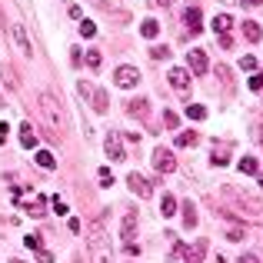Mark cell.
Instances as JSON below:
<instances>
[{"label":"cell","instance_id":"1","mask_svg":"<svg viewBox=\"0 0 263 263\" xmlns=\"http://www.w3.org/2000/svg\"><path fill=\"white\" fill-rule=\"evenodd\" d=\"M37 107H40V117H43V123H47V133L60 140L63 130H67V117H63V107H60V100L54 94H40L37 97Z\"/></svg>","mask_w":263,"mask_h":263},{"label":"cell","instance_id":"2","mask_svg":"<svg viewBox=\"0 0 263 263\" xmlns=\"http://www.w3.org/2000/svg\"><path fill=\"white\" fill-rule=\"evenodd\" d=\"M223 197L226 200H233L240 210H246V213H253V217H263V200L260 197H253V193H246V190L233 187V183H226L223 187Z\"/></svg>","mask_w":263,"mask_h":263},{"label":"cell","instance_id":"3","mask_svg":"<svg viewBox=\"0 0 263 263\" xmlns=\"http://www.w3.org/2000/svg\"><path fill=\"white\" fill-rule=\"evenodd\" d=\"M7 30H10V37H14V43H17V50L23 57L34 54V43H30V37H27V30H23V23H17V20H10L7 23Z\"/></svg>","mask_w":263,"mask_h":263},{"label":"cell","instance_id":"4","mask_svg":"<svg viewBox=\"0 0 263 263\" xmlns=\"http://www.w3.org/2000/svg\"><path fill=\"white\" fill-rule=\"evenodd\" d=\"M100 243H107V220H103V213L94 217L90 226H87V246H100Z\"/></svg>","mask_w":263,"mask_h":263},{"label":"cell","instance_id":"5","mask_svg":"<svg viewBox=\"0 0 263 263\" xmlns=\"http://www.w3.org/2000/svg\"><path fill=\"white\" fill-rule=\"evenodd\" d=\"M113 83H117V87H123V90H130V87L140 83V70H137V67H117Z\"/></svg>","mask_w":263,"mask_h":263},{"label":"cell","instance_id":"6","mask_svg":"<svg viewBox=\"0 0 263 263\" xmlns=\"http://www.w3.org/2000/svg\"><path fill=\"white\" fill-rule=\"evenodd\" d=\"M153 167L160 170V173H173V170H177V157H173L167 147H157V150H153Z\"/></svg>","mask_w":263,"mask_h":263},{"label":"cell","instance_id":"7","mask_svg":"<svg viewBox=\"0 0 263 263\" xmlns=\"http://www.w3.org/2000/svg\"><path fill=\"white\" fill-rule=\"evenodd\" d=\"M187 70L190 74H197V77H203L210 70L207 54H203V50H187Z\"/></svg>","mask_w":263,"mask_h":263},{"label":"cell","instance_id":"8","mask_svg":"<svg viewBox=\"0 0 263 263\" xmlns=\"http://www.w3.org/2000/svg\"><path fill=\"white\" fill-rule=\"evenodd\" d=\"M127 187H130L133 193H137V197H140V200H147V197H150V193H153V187H150V180H147V177H140V173H137V170H133L130 177H127Z\"/></svg>","mask_w":263,"mask_h":263},{"label":"cell","instance_id":"9","mask_svg":"<svg viewBox=\"0 0 263 263\" xmlns=\"http://www.w3.org/2000/svg\"><path fill=\"white\" fill-rule=\"evenodd\" d=\"M103 150H107V157H110V160H127V153H123V140H120L117 133H107Z\"/></svg>","mask_w":263,"mask_h":263},{"label":"cell","instance_id":"10","mask_svg":"<svg viewBox=\"0 0 263 263\" xmlns=\"http://www.w3.org/2000/svg\"><path fill=\"white\" fill-rule=\"evenodd\" d=\"M167 77H170V87H173V90H187L190 87V70L187 67H173Z\"/></svg>","mask_w":263,"mask_h":263},{"label":"cell","instance_id":"11","mask_svg":"<svg viewBox=\"0 0 263 263\" xmlns=\"http://www.w3.org/2000/svg\"><path fill=\"white\" fill-rule=\"evenodd\" d=\"M183 23H187V34H200V7H187L183 10Z\"/></svg>","mask_w":263,"mask_h":263},{"label":"cell","instance_id":"12","mask_svg":"<svg viewBox=\"0 0 263 263\" xmlns=\"http://www.w3.org/2000/svg\"><path fill=\"white\" fill-rule=\"evenodd\" d=\"M90 103H94L97 113H107V107H110V97H107V90L94 87V90H90Z\"/></svg>","mask_w":263,"mask_h":263},{"label":"cell","instance_id":"13","mask_svg":"<svg viewBox=\"0 0 263 263\" xmlns=\"http://www.w3.org/2000/svg\"><path fill=\"white\" fill-rule=\"evenodd\" d=\"M90 263H113L110 243H100V246H90Z\"/></svg>","mask_w":263,"mask_h":263},{"label":"cell","instance_id":"14","mask_svg":"<svg viewBox=\"0 0 263 263\" xmlns=\"http://www.w3.org/2000/svg\"><path fill=\"white\" fill-rule=\"evenodd\" d=\"M203 253H207V240H197V243L190 246V250H183L187 263H200V260H203Z\"/></svg>","mask_w":263,"mask_h":263},{"label":"cell","instance_id":"15","mask_svg":"<svg viewBox=\"0 0 263 263\" xmlns=\"http://www.w3.org/2000/svg\"><path fill=\"white\" fill-rule=\"evenodd\" d=\"M213 30H217L220 37H226V34L233 30V17H230V14H217V17H213Z\"/></svg>","mask_w":263,"mask_h":263},{"label":"cell","instance_id":"16","mask_svg":"<svg viewBox=\"0 0 263 263\" xmlns=\"http://www.w3.org/2000/svg\"><path fill=\"white\" fill-rule=\"evenodd\" d=\"M20 143H23L27 150H34V147H37V133H34L30 123H20Z\"/></svg>","mask_w":263,"mask_h":263},{"label":"cell","instance_id":"17","mask_svg":"<svg viewBox=\"0 0 263 263\" xmlns=\"http://www.w3.org/2000/svg\"><path fill=\"white\" fill-rule=\"evenodd\" d=\"M243 37L250 40V43H257V40L263 37V30H260V23H257V20H243Z\"/></svg>","mask_w":263,"mask_h":263},{"label":"cell","instance_id":"18","mask_svg":"<svg viewBox=\"0 0 263 263\" xmlns=\"http://www.w3.org/2000/svg\"><path fill=\"white\" fill-rule=\"evenodd\" d=\"M133 233H137V213H127L123 217V226H120V237L123 240H133Z\"/></svg>","mask_w":263,"mask_h":263},{"label":"cell","instance_id":"19","mask_svg":"<svg viewBox=\"0 0 263 263\" xmlns=\"http://www.w3.org/2000/svg\"><path fill=\"white\" fill-rule=\"evenodd\" d=\"M23 210H27L30 217H43V213H47V200H43V197H34V200H30Z\"/></svg>","mask_w":263,"mask_h":263},{"label":"cell","instance_id":"20","mask_svg":"<svg viewBox=\"0 0 263 263\" xmlns=\"http://www.w3.org/2000/svg\"><path fill=\"white\" fill-rule=\"evenodd\" d=\"M0 74H3V80H7V87H10V90H20V80H17V70H14V67H10V63H3V67H0Z\"/></svg>","mask_w":263,"mask_h":263},{"label":"cell","instance_id":"21","mask_svg":"<svg viewBox=\"0 0 263 263\" xmlns=\"http://www.w3.org/2000/svg\"><path fill=\"white\" fill-rule=\"evenodd\" d=\"M180 210H183V226H187V230H193V226H197V207H193V203L187 200V203H183Z\"/></svg>","mask_w":263,"mask_h":263},{"label":"cell","instance_id":"22","mask_svg":"<svg viewBox=\"0 0 263 263\" xmlns=\"http://www.w3.org/2000/svg\"><path fill=\"white\" fill-rule=\"evenodd\" d=\"M34 160H37L43 170H54V167H57V157H54L50 150H37V157H34Z\"/></svg>","mask_w":263,"mask_h":263},{"label":"cell","instance_id":"23","mask_svg":"<svg viewBox=\"0 0 263 263\" xmlns=\"http://www.w3.org/2000/svg\"><path fill=\"white\" fill-rule=\"evenodd\" d=\"M140 34H143L147 40H153L157 34H160V23H157V20H143V23H140Z\"/></svg>","mask_w":263,"mask_h":263},{"label":"cell","instance_id":"24","mask_svg":"<svg viewBox=\"0 0 263 263\" xmlns=\"http://www.w3.org/2000/svg\"><path fill=\"white\" fill-rule=\"evenodd\" d=\"M127 113L130 117H147V100H130L127 103Z\"/></svg>","mask_w":263,"mask_h":263},{"label":"cell","instance_id":"25","mask_svg":"<svg viewBox=\"0 0 263 263\" xmlns=\"http://www.w3.org/2000/svg\"><path fill=\"white\" fill-rule=\"evenodd\" d=\"M197 140H200V137H197L193 130H183V133H177V147H193Z\"/></svg>","mask_w":263,"mask_h":263},{"label":"cell","instance_id":"26","mask_svg":"<svg viewBox=\"0 0 263 263\" xmlns=\"http://www.w3.org/2000/svg\"><path fill=\"white\" fill-rule=\"evenodd\" d=\"M187 117H190V120H207V107H200V103H187Z\"/></svg>","mask_w":263,"mask_h":263},{"label":"cell","instance_id":"27","mask_svg":"<svg viewBox=\"0 0 263 263\" xmlns=\"http://www.w3.org/2000/svg\"><path fill=\"white\" fill-rule=\"evenodd\" d=\"M160 213H163V217H173V213H177V200H173L170 193H163V203H160Z\"/></svg>","mask_w":263,"mask_h":263},{"label":"cell","instance_id":"28","mask_svg":"<svg viewBox=\"0 0 263 263\" xmlns=\"http://www.w3.org/2000/svg\"><path fill=\"white\" fill-rule=\"evenodd\" d=\"M83 60H87V67H90V70H97V67L103 63V57H100V50H87V54H83Z\"/></svg>","mask_w":263,"mask_h":263},{"label":"cell","instance_id":"29","mask_svg":"<svg viewBox=\"0 0 263 263\" xmlns=\"http://www.w3.org/2000/svg\"><path fill=\"white\" fill-rule=\"evenodd\" d=\"M237 167H240V173H260V167H257V160H253V157H243Z\"/></svg>","mask_w":263,"mask_h":263},{"label":"cell","instance_id":"30","mask_svg":"<svg viewBox=\"0 0 263 263\" xmlns=\"http://www.w3.org/2000/svg\"><path fill=\"white\" fill-rule=\"evenodd\" d=\"M243 237H246V230H243V226H230V230H226V240H233V243H240Z\"/></svg>","mask_w":263,"mask_h":263},{"label":"cell","instance_id":"31","mask_svg":"<svg viewBox=\"0 0 263 263\" xmlns=\"http://www.w3.org/2000/svg\"><path fill=\"white\" fill-rule=\"evenodd\" d=\"M23 243L30 246L34 253H37V250H43V240H40V233H30V237H23Z\"/></svg>","mask_w":263,"mask_h":263},{"label":"cell","instance_id":"32","mask_svg":"<svg viewBox=\"0 0 263 263\" xmlns=\"http://www.w3.org/2000/svg\"><path fill=\"white\" fill-rule=\"evenodd\" d=\"M97 177H100V187H110V183H113V173H110V167H100V173H97Z\"/></svg>","mask_w":263,"mask_h":263},{"label":"cell","instance_id":"33","mask_svg":"<svg viewBox=\"0 0 263 263\" xmlns=\"http://www.w3.org/2000/svg\"><path fill=\"white\" fill-rule=\"evenodd\" d=\"M94 34H97V27L90 23V20H83V23H80V37H87V40H90Z\"/></svg>","mask_w":263,"mask_h":263},{"label":"cell","instance_id":"34","mask_svg":"<svg viewBox=\"0 0 263 263\" xmlns=\"http://www.w3.org/2000/svg\"><path fill=\"white\" fill-rule=\"evenodd\" d=\"M150 57H153V60H167L170 50H167V47H150Z\"/></svg>","mask_w":263,"mask_h":263},{"label":"cell","instance_id":"35","mask_svg":"<svg viewBox=\"0 0 263 263\" xmlns=\"http://www.w3.org/2000/svg\"><path fill=\"white\" fill-rule=\"evenodd\" d=\"M210 160H213V167H226V163H230V157H226V153H217V150H213Z\"/></svg>","mask_w":263,"mask_h":263},{"label":"cell","instance_id":"36","mask_svg":"<svg viewBox=\"0 0 263 263\" xmlns=\"http://www.w3.org/2000/svg\"><path fill=\"white\" fill-rule=\"evenodd\" d=\"M163 123H167L170 130H177V113H173V110H167V113H163Z\"/></svg>","mask_w":263,"mask_h":263},{"label":"cell","instance_id":"37","mask_svg":"<svg viewBox=\"0 0 263 263\" xmlns=\"http://www.w3.org/2000/svg\"><path fill=\"white\" fill-rule=\"evenodd\" d=\"M250 90H263V74H253V77H250Z\"/></svg>","mask_w":263,"mask_h":263},{"label":"cell","instance_id":"38","mask_svg":"<svg viewBox=\"0 0 263 263\" xmlns=\"http://www.w3.org/2000/svg\"><path fill=\"white\" fill-rule=\"evenodd\" d=\"M123 250H127V253H130V257H140V246L133 243V240H123Z\"/></svg>","mask_w":263,"mask_h":263},{"label":"cell","instance_id":"39","mask_svg":"<svg viewBox=\"0 0 263 263\" xmlns=\"http://www.w3.org/2000/svg\"><path fill=\"white\" fill-rule=\"evenodd\" d=\"M37 263H54V253L50 250H37Z\"/></svg>","mask_w":263,"mask_h":263},{"label":"cell","instance_id":"40","mask_svg":"<svg viewBox=\"0 0 263 263\" xmlns=\"http://www.w3.org/2000/svg\"><path fill=\"white\" fill-rule=\"evenodd\" d=\"M77 90H80V97H90V90H94V83H87V80H80V83H77Z\"/></svg>","mask_w":263,"mask_h":263},{"label":"cell","instance_id":"41","mask_svg":"<svg viewBox=\"0 0 263 263\" xmlns=\"http://www.w3.org/2000/svg\"><path fill=\"white\" fill-rule=\"evenodd\" d=\"M240 67H243V70H257V60H253V57H243Z\"/></svg>","mask_w":263,"mask_h":263},{"label":"cell","instance_id":"42","mask_svg":"<svg viewBox=\"0 0 263 263\" xmlns=\"http://www.w3.org/2000/svg\"><path fill=\"white\" fill-rule=\"evenodd\" d=\"M54 210H57V217H63V213H67V203H63V200H57V197H54Z\"/></svg>","mask_w":263,"mask_h":263},{"label":"cell","instance_id":"43","mask_svg":"<svg viewBox=\"0 0 263 263\" xmlns=\"http://www.w3.org/2000/svg\"><path fill=\"white\" fill-rule=\"evenodd\" d=\"M217 77H220L226 87H230V70H226V67H217Z\"/></svg>","mask_w":263,"mask_h":263},{"label":"cell","instance_id":"44","mask_svg":"<svg viewBox=\"0 0 263 263\" xmlns=\"http://www.w3.org/2000/svg\"><path fill=\"white\" fill-rule=\"evenodd\" d=\"M220 47H223V50H230V47H233V37H230V34H226V37H220Z\"/></svg>","mask_w":263,"mask_h":263},{"label":"cell","instance_id":"45","mask_svg":"<svg viewBox=\"0 0 263 263\" xmlns=\"http://www.w3.org/2000/svg\"><path fill=\"white\" fill-rule=\"evenodd\" d=\"M240 263H260V260H257L253 253H243V257H240Z\"/></svg>","mask_w":263,"mask_h":263},{"label":"cell","instance_id":"46","mask_svg":"<svg viewBox=\"0 0 263 263\" xmlns=\"http://www.w3.org/2000/svg\"><path fill=\"white\" fill-rule=\"evenodd\" d=\"M7 130H10V127H7V123H0V143L7 140Z\"/></svg>","mask_w":263,"mask_h":263},{"label":"cell","instance_id":"47","mask_svg":"<svg viewBox=\"0 0 263 263\" xmlns=\"http://www.w3.org/2000/svg\"><path fill=\"white\" fill-rule=\"evenodd\" d=\"M240 3H243V7H260L263 0H240Z\"/></svg>","mask_w":263,"mask_h":263},{"label":"cell","instance_id":"48","mask_svg":"<svg viewBox=\"0 0 263 263\" xmlns=\"http://www.w3.org/2000/svg\"><path fill=\"white\" fill-rule=\"evenodd\" d=\"M153 3H157V7H170L173 0H153Z\"/></svg>","mask_w":263,"mask_h":263},{"label":"cell","instance_id":"49","mask_svg":"<svg viewBox=\"0 0 263 263\" xmlns=\"http://www.w3.org/2000/svg\"><path fill=\"white\" fill-rule=\"evenodd\" d=\"M260 147H263V127H260Z\"/></svg>","mask_w":263,"mask_h":263},{"label":"cell","instance_id":"50","mask_svg":"<svg viewBox=\"0 0 263 263\" xmlns=\"http://www.w3.org/2000/svg\"><path fill=\"white\" fill-rule=\"evenodd\" d=\"M0 110H3V97H0Z\"/></svg>","mask_w":263,"mask_h":263},{"label":"cell","instance_id":"51","mask_svg":"<svg viewBox=\"0 0 263 263\" xmlns=\"http://www.w3.org/2000/svg\"><path fill=\"white\" fill-rule=\"evenodd\" d=\"M260 183H263V173H260Z\"/></svg>","mask_w":263,"mask_h":263},{"label":"cell","instance_id":"52","mask_svg":"<svg viewBox=\"0 0 263 263\" xmlns=\"http://www.w3.org/2000/svg\"><path fill=\"white\" fill-rule=\"evenodd\" d=\"M14 263H23V260H14Z\"/></svg>","mask_w":263,"mask_h":263},{"label":"cell","instance_id":"53","mask_svg":"<svg viewBox=\"0 0 263 263\" xmlns=\"http://www.w3.org/2000/svg\"><path fill=\"white\" fill-rule=\"evenodd\" d=\"M70 263H80V260H70Z\"/></svg>","mask_w":263,"mask_h":263}]
</instances>
